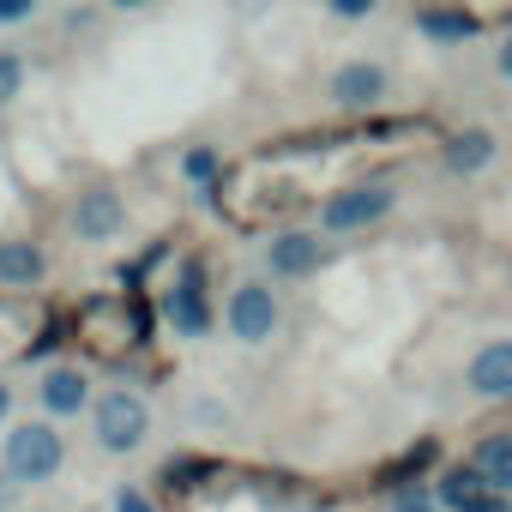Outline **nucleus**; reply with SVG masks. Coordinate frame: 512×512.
Masks as SVG:
<instances>
[{
    "instance_id": "obj_2",
    "label": "nucleus",
    "mask_w": 512,
    "mask_h": 512,
    "mask_svg": "<svg viewBox=\"0 0 512 512\" xmlns=\"http://www.w3.org/2000/svg\"><path fill=\"white\" fill-rule=\"evenodd\" d=\"M145 404L133 398V392H109L103 404H97V440L109 446V452H127V446H139L145 440Z\"/></svg>"
},
{
    "instance_id": "obj_23",
    "label": "nucleus",
    "mask_w": 512,
    "mask_h": 512,
    "mask_svg": "<svg viewBox=\"0 0 512 512\" xmlns=\"http://www.w3.org/2000/svg\"><path fill=\"white\" fill-rule=\"evenodd\" d=\"M0 500H7V476H0Z\"/></svg>"
},
{
    "instance_id": "obj_22",
    "label": "nucleus",
    "mask_w": 512,
    "mask_h": 512,
    "mask_svg": "<svg viewBox=\"0 0 512 512\" xmlns=\"http://www.w3.org/2000/svg\"><path fill=\"white\" fill-rule=\"evenodd\" d=\"M0 416H7V386H0Z\"/></svg>"
},
{
    "instance_id": "obj_16",
    "label": "nucleus",
    "mask_w": 512,
    "mask_h": 512,
    "mask_svg": "<svg viewBox=\"0 0 512 512\" xmlns=\"http://www.w3.org/2000/svg\"><path fill=\"white\" fill-rule=\"evenodd\" d=\"M19 79H25L19 55H0V103H13V97H19Z\"/></svg>"
},
{
    "instance_id": "obj_12",
    "label": "nucleus",
    "mask_w": 512,
    "mask_h": 512,
    "mask_svg": "<svg viewBox=\"0 0 512 512\" xmlns=\"http://www.w3.org/2000/svg\"><path fill=\"white\" fill-rule=\"evenodd\" d=\"M488 157H494V139H488V133H458V139H452V151H446V163H452L458 175L482 169Z\"/></svg>"
},
{
    "instance_id": "obj_17",
    "label": "nucleus",
    "mask_w": 512,
    "mask_h": 512,
    "mask_svg": "<svg viewBox=\"0 0 512 512\" xmlns=\"http://www.w3.org/2000/svg\"><path fill=\"white\" fill-rule=\"evenodd\" d=\"M115 512H151V500H145V494H133V488H121V500H115Z\"/></svg>"
},
{
    "instance_id": "obj_6",
    "label": "nucleus",
    "mask_w": 512,
    "mask_h": 512,
    "mask_svg": "<svg viewBox=\"0 0 512 512\" xmlns=\"http://www.w3.org/2000/svg\"><path fill=\"white\" fill-rule=\"evenodd\" d=\"M380 91H386V73H380V67H362V61H356V67H344V73L332 79V97H338L344 109H368Z\"/></svg>"
},
{
    "instance_id": "obj_20",
    "label": "nucleus",
    "mask_w": 512,
    "mask_h": 512,
    "mask_svg": "<svg viewBox=\"0 0 512 512\" xmlns=\"http://www.w3.org/2000/svg\"><path fill=\"white\" fill-rule=\"evenodd\" d=\"M500 73L512 79V37H506V49H500Z\"/></svg>"
},
{
    "instance_id": "obj_13",
    "label": "nucleus",
    "mask_w": 512,
    "mask_h": 512,
    "mask_svg": "<svg viewBox=\"0 0 512 512\" xmlns=\"http://www.w3.org/2000/svg\"><path fill=\"white\" fill-rule=\"evenodd\" d=\"M482 494H488V482H482L476 470H446V476H440V500L458 506V512H464L470 500H482Z\"/></svg>"
},
{
    "instance_id": "obj_21",
    "label": "nucleus",
    "mask_w": 512,
    "mask_h": 512,
    "mask_svg": "<svg viewBox=\"0 0 512 512\" xmlns=\"http://www.w3.org/2000/svg\"><path fill=\"white\" fill-rule=\"evenodd\" d=\"M398 512H428V506H422V500H410V506H398Z\"/></svg>"
},
{
    "instance_id": "obj_10",
    "label": "nucleus",
    "mask_w": 512,
    "mask_h": 512,
    "mask_svg": "<svg viewBox=\"0 0 512 512\" xmlns=\"http://www.w3.org/2000/svg\"><path fill=\"white\" fill-rule=\"evenodd\" d=\"M43 404H49L55 416H73V410L85 404V380H79L73 368H55V374L43 380Z\"/></svg>"
},
{
    "instance_id": "obj_5",
    "label": "nucleus",
    "mask_w": 512,
    "mask_h": 512,
    "mask_svg": "<svg viewBox=\"0 0 512 512\" xmlns=\"http://www.w3.org/2000/svg\"><path fill=\"white\" fill-rule=\"evenodd\" d=\"M470 386L482 398H506L512 392V344H488L476 362H470Z\"/></svg>"
},
{
    "instance_id": "obj_9",
    "label": "nucleus",
    "mask_w": 512,
    "mask_h": 512,
    "mask_svg": "<svg viewBox=\"0 0 512 512\" xmlns=\"http://www.w3.org/2000/svg\"><path fill=\"white\" fill-rule=\"evenodd\" d=\"M272 266L290 272V278H296V272H314V266H320V241H314V235H284V241H272Z\"/></svg>"
},
{
    "instance_id": "obj_19",
    "label": "nucleus",
    "mask_w": 512,
    "mask_h": 512,
    "mask_svg": "<svg viewBox=\"0 0 512 512\" xmlns=\"http://www.w3.org/2000/svg\"><path fill=\"white\" fill-rule=\"evenodd\" d=\"M464 512H506V506H500V500H494V494H482V500H470V506H464Z\"/></svg>"
},
{
    "instance_id": "obj_18",
    "label": "nucleus",
    "mask_w": 512,
    "mask_h": 512,
    "mask_svg": "<svg viewBox=\"0 0 512 512\" xmlns=\"http://www.w3.org/2000/svg\"><path fill=\"white\" fill-rule=\"evenodd\" d=\"M187 175H211V151H193L187 157Z\"/></svg>"
},
{
    "instance_id": "obj_8",
    "label": "nucleus",
    "mask_w": 512,
    "mask_h": 512,
    "mask_svg": "<svg viewBox=\"0 0 512 512\" xmlns=\"http://www.w3.org/2000/svg\"><path fill=\"white\" fill-rule=\"evenodd\" d=\"M43 272V253L31 241H0V284H31Z\"/></svg>"
},
{
    "instance_id": "obj_15",
    "label": "nucleus",
    "mask_w": 512,
    "mask_h": 512,
    "mask_svg": "<svg viewBox=\"0 0 512 512\" xmlns=\"http://www.w3.org/2000/svg\"><path fill=\"white\" fill-rule=\"evenodd\" d=\"M422 31H428V37L458 43V37H470V31H476V19H464V13H422Z\"/></svg>"
},
{
    "instance_id": "obj_4",
    "label": "nucleus",
    "mask_w": 512,
    "mask_h": 512,
    "mask_svg": "<svg viewBox=\"0 0 512 512\" xmlns=\"http://www.w3.org/2000/svg\"><path fill=\"white\" fill-rule=\"evenodd\" d=\"M272 320H278L272 290H260V284L235 290V302H229V326H235V338H266V332H272Z\"/></svg>"
},
{
    "instance_id": "obj_7",
    "label": "nucleus",
    "mask_w": 512,
    "mask_h": 512,
    "mask_svg": "<svg viewBox=\"0 0 512 512\" xmlns=\"http://www.w3.org/2000/svg\"><path fill=\"white\" fill-rule=\"evenodd\" d=\"M73 223H79V235L103 241V235H115V223H121V199H115V193H85L79 211H73Z\"/></svg>"
},
{
    "instance_id": "obj_3",
    "label": "nucleus",
    "mask_w": 512,
    "mask_h": 512,
    "mask_svg": "<svg viewBox=\"0 0 512 512\" xmlns=\"http://www.w3.org/2000/svg\"><path fill=\"white\" fill-rule=\"evenodd\" d=\"M386 211H392V187H350V193L326 199V229H362Z\"/></svg>"
},
{
    "instance_id": "obj_11",
    "label": "nucleus",
    "mask_w": 512,
    "mask_h": 512,
    "mask_svg": "<svg viewBox=\"0 0 512 512\" xmlns=\"http://www.w3.org/2000/svg\"><path fill=\"white\" fill-rule=\"evenodd\" d=\"M476 476H482L488 488H512V440H482Z\"/></svg>"
},
{
    "instance_id": "obj_14",
    "label": "nucleus",
    "mask_w": 512,
    "mask_h": 512,
    "mask_svg": "<svg viewBox=\"0 0 512 512\" xmlns=\"http://www.w3.org/2000/svg\"><path fill=\"white\" fill-rule=\"evenodd\" d=\"M169 314H175V326L181 332H205V302H199V290H193V278L169 296Z\"/></svg>"
},
{
    "instance_id": "obj_1",
    "label": "nucleus",
    "mask_w": 512,
    "mask_h": 512,
    "mask_svg": "<svg viewBox=\"0 0 512 512\" xmlns=\"http://www.w3.org/2000/svg\"><path fill=\"white\" fill-rule=\"evenodd\" d=\"M7 470H13L19 482H43V476H55V470H61V434L43 428V422L13 428V434H7Z\"/></svg>"
}]
</instances>
